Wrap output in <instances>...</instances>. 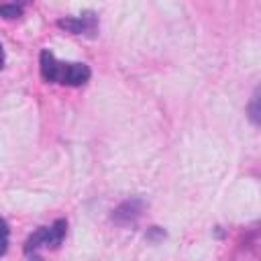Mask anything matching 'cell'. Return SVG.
I'll use <instances>...</instances> for the list:
<instances>
[{
    "label": "cell",
    "instance_id": "2",
    "mask_svg": "<svg viewBox=\"0 0 261 261\" xmlns=\"http://www.w3.org/2000/svg\"><path fill=\"white\" fill-rule=\"evenodd\" d=\"M57 24L73 35H90L96 31V18L92 14H84L82 18H61Z\"/></svg>",
    "mask_w": 261,
    "mask_h": 261
},
{
    "label": "cell",
    "instance_id": "8",
    "mask_svg": "<svg viewBox=\"0 0 261 261\" xmlns=\"http://www.w3.org/2000/svg\"><path fill=\"white\" fill-rule=\"evenodd\" d=\"M29 261H41V257H39V255H35V253H33V257H29Z\"/></svg>",
    "mask_w": 261,
    "mask_h": 261
},
{
    "label": "cell",
    "instance_id": "6",
    "mask_svg": "<svg viewBox=\"0 0 261 261\" xmlns=\"http://www.w3.org/2000/svg\"><path fill=\"white\" fill-rule=\"evenodd\" d=\"M257 102H259V98H257V94L253 96V104H251V118H253V122H259V110H257Z\"/></svg>",
    "mask_w": 261,
    "mask_h": 261
},
{
    "label": "cell",
    "instance_id": "5",
    "mask_svg": "<svg viewBox=\"0 0 261 261\" xmlns=\"http://www.w3.org/2000/svg\"><path fill=\"white\" fill-rule=\"evenodd\" d=\"M8 249V224L4 218H0V257L6 253Z\"/></svg>",
    "mask_w": 261,
    "mask_h": 261
},
{
    "label": "cell",
    "instance_id": "4",
    "mask_svg": "<svg viewBox=\"0 0 261 261\" xmlns=\"http://www.w3.org/2000/svg\"><path fill=\"white\" fill-rule=\"evenodd\" d=\"M22 14V6L18 4H0V16L4 18H16Z\"/></svg>",
    "mask_w": 261,
    "mask_h": 261
},
{
    "label": "cell",
    "instance_id": "3",
    "mask_svg": "<svg viewBox=\"0 0 261 261\" xmlns=\"http://www.w3.org/2000/svg\"><path fill=\"white\" fill-rule=\"evenodd\" d=\"M47 228V247H57L63 237H65V228H67V222L63 218L55 220L51 226H45Z\"/></svg>",
    "mask_w": 261,
    "mask_h": 261
},
{
    "label": "cell",
    "instance_id": "7",
    "mask_svg": "<svg viewBox=\"0 0 261 261\" xmlns=\"http://www.w3.org/2000/svg\"><path fill=\"white\" fill-rule=\"evenodd\" d=\"M4 67V51H2V45H0V69Z\"/></svg>",
    "mask_w": 261,
    "mask_h": 261
},
{
    "label": "cell",
    "instance_id": "1",
    "mask_svg": "<svg viewBox=\"0 0 261 261\" xmlns=\"http://www.w3.org/2000/svg\"><path fill=\"white\" fill-rule=\"evenodd\" d=\"M41 75L45 82L82 86L90 80V67L86 63H61L47 49L41 51Z\"/></svg>",
    "mask_w": 261,
    "mask_h": 261
}]
</instances>
